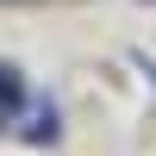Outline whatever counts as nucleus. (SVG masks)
<instances>
[{
    "mask_svg": "<svg viewBox=\"0 0 156 156\" xmlns=\"http://www.w3.org/2000/svg\"><path fill=\"white\" fill-rule=\"evenodd\" d=\"M12 131H19L25 144H56V137H62V119H56V106H50L44 94H31V100H25V119H12Z\"/></svg>",
    "mask_w": 156,
    "mask_h": 156,
    "instance_id": "nucleus-1",
    "label": "nucleus"
},
{
    "mask_svg": "<svg viewBox=\"0 0 156 156\" xmlns=\"http://www.w3.org/2000/svg\"><path fill=\"white\" fill-rule=\"evenodd\" d=\"M31 100V87H25V75L12 69V62H0V125H12V112Z\"/></svg>",
    "mask_w": 156,
    "mask_h": 156,
    "instance_id": "nucleus-2",
    "label": "nucleus"
}]
</instances>
